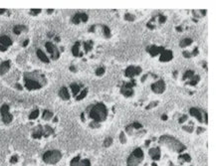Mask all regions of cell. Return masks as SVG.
I'll use <instances>...</instances> for the list:
<instances>
[{
  "label": "cell",
  "instance_id": "obj_1",
  "mask_svg": "<svg viewBox=\"0 0 216 166\" xmlns=\"http://www.w3.org/2000/svg\"><path fill=\"white\" fill-rule=\"evenodd\" d=\"M89 113H90V117L94 121H97L100 124V122L107 119L108 110H107V107L103 102H98L95 105H90Z\"/></svg>",
  "mask_w": 216,
  "mask_h": 166
},
{
  "label": "cell",
  "instance_id": "obj_2",
  "mask_svg": "<svg viewBox=\"0 0 216 166\" xmlns=\"http://www.w3.org/2000/svg\"><path fill=\"white\" fill-rule=\"evenodd\" d=\"M160 143L165 145L167 148H169L170 150L175 151L177 153L183 152L186 149V146L182 142H180L178 139H176L175 137L170 136V135H161L160 137Z\"/></svg>",
  "mask_w": 216,
  "mask_h": 166
},
{
  "label": "cell",
  "instance_id": "obj_3",
  "mask_svg": "<svg viewBox=\"0 0 216 166\" xmlns=\"http://www.w3.org/2000/svg\"><path fill=\"white\" fill-rule=\"evenodd\" d=\"M33 77L31 76V74H25L24 76V84L25 88L28 91H34V90H39L43 87V85L41 84V80L35 78V73L32 74Z\"/></svg>",
  "mask_w": 216,
  "mask_h": 166
},
{
  "label": "cell",
  "instance_id": "obj_4",
  "mask_svg": "<svg viewBox=\"0 0 216 166\" xmlns=\"http://www.w3.org/2000/svg\"><path fill=\"white\" fill-rule=\"evenodd\" d=\"M144 151L141 148L138 147L130 153V155L127 157V166H138L144 160Z\"/></svg>",
  "mask_w": 216,
  "mask_h": 166
},
{
  "label": "cell",
  "instance_id": "obj_5",
  "mask_svg": "<svg viewBox=\"0 0 216 166\" xmlns=\"http://www.w3.org/2000/svg\"><path fill=\"white\" fill-rule=\"evenodd\" d=\"M42 159L47 164H56V163H58L62 159V153L61 151L57 149L48 150L43 154Z\"/></svg>",
  "mask_w": 216,
  "mask_h": 166
},
{
  "label": "cell",
  "instance_id": "obj_6",
  "mask_svg": "<svg viewBox=\"0 0 216 166\" xmlns=\"http://www.w3.org/2000/svg\"><path fill=\"white\" fill-rule=\"evenodd\" d=\"M135 80H133L132 82H129V83H124L121 88V93L123 94L124 97H127V98H130V97H132L133 94V88L135 87Z\"/></svg>",
  "mask_w": 216,
  "mask_h": 166
},
{
  "label": "cell",
  "instance_id": "obj_7",
  "mask_svg": "<svg viewBox=\"0 0 216 166\" xmlns=\"http://www.w3.org/2000/svg\"><path fill=\"white\" fill-rule=\"evenodd\" d=\"M45 47H46L48 53H50L51 58H52L53 60H57L59 57H60V52L58 51V48H57L53 43L47 42L46 44H45Z\"/></svg>",
  "mask_w": 216,
  "mask_h": 166
},
{
  "label": "cell",
  "instance_id": "obj_8",
  "mask_svg": "<svg viewBox=\"0 0 216 166\" xmlns=\"http://www.w3.org/2000/svg\"><path fill=\"white\" fill-rule=\"evenodd\" d=\"M141 73V68L138 67V66H130V67H127L126 69V71H124V75H126V77L130 78V79L135 76H138Z\"/></svg>",
  "mask_w": 216,
  "mask_h": 166
},
{
  "label": "cell",
  "instance_id": "obj_9",
  "mask_svg": "<svg viewBox=\"0 0 216 166\" xmlns=\"http://www.w3.org/2000/svg\"><path fill=\"white\" fill-rule=\"evenodd\" d=\"M152 88V91L155 94H163L164 91H165V83H164L163 80H160V81L153 83V84L150 86Z\"/></svg>",
  "mask_w": 216,
  "mask_h": 166
},
{
  "label": "cell",
  "instance_id": "obj_10",
  "mask_svg": "<svg viewBox=\"0 0 216 166\" xmlns=\"http://www.w3.org/2000/svg\"><path fill=\"white\" fill-rule=\"evenodd\" d=\"M70 166H91V162L89 159H82L81 156L78 155L71 160Z\"/></svg>",
  "mask_w": 216,
  "mask_h": 166
},
{
  "label": "cell",
  "instance_id": "obj_11",
  "mask_svg": "<svg viewBox=\"0 0 216 166\" xmlns=\"http://www.w3.org/2000/svg\"><path fill=\"white\" fill-rule=\"evenodd\" d=\"M165 50L163 47H161V46H155V45H152V46H149V47L146 48V51L149 53V55L152 57H155L157 56L158 54H161L163 52V51Z\"/></svg>",
  "mask_w": 216,
  "mask_h": 166
},
{
  "label": "cell",
  "instance_id": "obj_12",
  "mask_svg": "<svg viewBox=\"0 0 216 166\" xmlns=\"http://www.w3.org/2000/svg\"><path fill=\"white\" fill-rule=\"evenodd\" d=\"M88 15L86 13H77L73 16L72 18V22L74 24H79L80 22H87L88 21Z\"/></svg>",
  "mask_w": 216,
  "mask_h": 166
},
{
  "label": "cell",
  "instance_id": "obj_13",
  "mask_svg": "<svg viewBox=\"0 0 216 166\" xmlns=\"http://www.w3.org/2000/svg\"><path fill=\"white\" fill-rule=\"evenodd\" d=\"M149 154L150 156V158L152 160H154V161H157V160L160 159V147H153V148H150L149 151Z\"/></svg>",
  "mask_w": 216,
  "mask_h": 166
},
{
  "label": "cell",
  "instance_id": "obj_14",
  "mask_svg": "<svg viewBox=\"0 0 216 166\" xmlns=\"http://www.w3.org/2000/svg\"><path fill=\"white\" fill-rule=\"evenodd\" d=\"M173 58V54L171 50H164L163 53L160 54V62H169L170 60H172Z\"/></svg>",
  "mask_w": 216,
  "mask_h": 166
},
{
  "label": "cell",
  "instance_id": "obj_15",
  "mask_svg": "<svg viewBox=\"0 0 216 166\" xmlns=\"http://www.w3.org/2000/svg\"><path fill=\"white\" fill-rule=\"evenodd\" d=\"M189 113L191 114L192 116H194L195 118L198 119V121L199 122H203V118H202V113H201V111L198 110V108L196 107H191L189 110Z\"/></svg>",
  "mask_w": 216,
  "mask_h": 166
},
{
  "label": "cell",
  "instance_id": "obj_16",
  "mask_svg": "<svg viewBox=\"0 0 216 166\" xmlns=\"http://www.w3.org/2000/svg\"><path fill=\"white\" fill-rule=\"evenodd\" d=\"M10 67H11V62L10 61L2 62L1 64H0V75L1 76L5 75V74L10 70Z\"/></svg>",
  "mask_w": 216,
  "mask_h": 166
},
{
  "label": "cell",
  "instance_id": "obj_17",
  "mask_svg": "<svg viewBox=\"0 0 216 166\" xmlns=\"http://www.w3.org/2000/svg\"><path fill=\"white\" fill-rule=\"evenodd\" d=\"M43 136V127L42 125H38L33 129L32 132V137L35 139H40Z\"/></svg>",
  "mask_w": 216,
  "mask_h": 166
},
{
  "label": "cell",
  "instance_id": "obj_18",
  "mask_svg": "<svg viewBox=\"0 0 216 166\" xmlns=\"http://www.w3.org/2000/svg\"><path fill=\"white\" fill-rule=\"evenodd\" d=\"M59 97L62 99H64V101H68V99H70V94H69V91H68V88H61L60 90H59Z\"/></svg>",
  "mask_w": 216,
  "mask_h": 166
},
{
  "label": "cell",
  "instance_id": "obj_19",
  "mask_svg": "<svg viewBox=\"0 0 216 166\" xmlns=\"http://www.w3.org/2000/svg\"><path fill=\"white\" fill-rule=\"evenodd\" d=\"M0 45L4 46V47L8 48L9 46L12 45V40H11L9 37L6 35H3L0 37Z\"/></svg>",
  "mask_w": 216,
  "mask_h": 166
},
{
  "label": "cell",
  "instance_id": "obj_20",
  "mask_svg": "<svg viewBox=\"0 0 216 166\" xmlns=\"http://www.w3.org/2000/svg\"><path fill=\"white\" fill-rule=\"evenodd\" d=\"M72 54L75 57H81L83 55L80 53V42H76V44L72 47Z\"/></svg>",
  "mask_w": 216,
  "mask_h": 166
},
{
  "label": "cell",
  "instance_id": "obj_21",
  "mask_svg": "<svg viewBox=\"0 0 216 166\" xmlns=\"http://www.w3.org/2000/svg\"><path fill=\"white\" fill-rule=\"evenodd\" d=\"M37 57H38L39 59L41 60L42 62H44V63H49L50 62V60L48 59V57L46 56V54H45L43 51L42 50H37Z\"/></svg>",
  "mask_w": 216,
  "mask_h": 166
},
{
  "label": "cell",
  "instance_id": "obj_22",
  "mask_svg": "<svg viewBox=\"0 0 216 166\" xmlns=\"http://www.w3.org/2000/svg\"><path fill=\"white\" fill-rule=\"evenodd\" d=\"M70 88H71V91H72V93H73V96L76 98V97L79 94V93H80V86L77 85L76 83H73V84H71Z\"/></svg>",
  "mask_w": 216,
  "mask_h": 166
},
{
  "label": "cell",
  "instance_id": "obj_23",
  "mask_svg": "<svg viewBox=\"0 0 216 166\" xmlns=\"http://www.w3.org/2000/svg\"><path fill=\"white\" fill-rule=\"evenodd\" d=\"M12 121H13V116L11 113H5L2 116V121H3L5 124H9Z\"/></svg>",
  "mask_w": 216,
  "mask_h": 166
},
{
  "label": "cell",
  "instance_id": "obj_24",
  "mask_svg": "<svg viewBox=\"0 0 216 166\" xmlns=\"http://www.w3.org/2000/svg\"><path fill=\"white\" fill-rule=\"evenodd\" d=\"M53 113L52 111H50V110H44L43 111V114H42V118L44 119V121H50V119H52V117H53Z\"/></svg>",
  "mask_w": 216,
  "mask_h": 166
},
{
  "label": "cell",
  "instance_id": "obj_25",
  "mask_svg": "<svg viewBox=\"0 0 216 166\" xmlns=\"http://www.w3.org/2000/svg\"><path fill=\"white\" fill-rule=\"evenodd\" d=\"M25 30H26V27H25L24 25H16V26L13 28V32H14V34H16V35H20V33L23 32Z\"/></svg>",
  "mask_w": 216,
  "mask_h": 166
},
{
  "label": "cell",
  "instance_id": "obj_26",
  "mask_svg": "<svg viewBox=\"0 0 216 166\" xmlns=\"http://www.w3.org/2000/svg\"><path fill=\"white\" fill-rule=\"evenodd\" d=\"M52 133H53V128L50 127L49 125H45V127H43V136L48 137V136H50Z\"/></svg>",
  "mask_w": 216,
  "mask_h": 166
},
{
  "label": "cell",
  "instance_id": "obj_27",
  "mask_svg": "<svg viewBox=\"0 0 216 166\" xmlns=\"http://www.w3.org/2000/svg\"><path fill=\"white\" fill-rule=\"evenodd\" d=\"M191 43H192V39L185 38V39H183L182 41L179 43V46H180L181 48H185V47H187V46L191 45Z\"/></svg>",
  "mask_w": 216,
  "mask_h": 166
},
{
  "label": "cell",
  "instance_id": "obj_28",
  "mask_svg": "<svg viewBox=\"0 0 216 166\" xmlns=\"http://www.w3.org/2000/svg\"><path fill=\"white\" fill-rule=\"evenodd\" d=\"M194 75H195V73L193 72L192 70H188V71H186V72L184 73V75L182 77V80H183V81H185V80H187V79H192Z\"/></svg>",
  "mask_w": 216,
  "mask_h": 166
},
{
  "label": "cell",
  "instance_id": "obj_29",
  "mask_svg": "<svg viewBox=\"0 0 216 166\" xmlns=\"http://www.w3.org/2000/svg\"><path fill=\"white\" fill-rule=\"evenodd\" d=\"M199 80H200V77L198 76V75H194L193 76V78L190 80L189 82H187L186 84H188L190 86H196L197 85V83L199 82Z\"/></svg>",
  "mask_w": 216,
  "mask_h": 166
},
{
  "label": "cell",
  "instance_id": "obj_30",
  "mask_svg": "<svg viewBox=\"0 0 216 166\" xmlns=\"http://www.w3.org/2000/svg\"><path fill=\"white\" fill-rule=\"evenodd\" d=\"M87 94H88V88H84V90L81 91V94H79L78 96L76 97V99L77 101H82L84 98H86Z\"/></svg>",
  "mask_w": 216,
  "mask_h": 166
},
{
  "label": "cell",
  "instance_id": "obj_31",
  "mask_svg": "<svg viewBox=\"0 0 216 166\" xmlns=\"http://www.w3.org/2000/svg\"><path fill=\"white\" fill-rule=\"evenodd\" d=\"M178 160H183L184 162H190L191 161V157H190L189 154H180L179 156H178Z\"/></svg>",
  "mask_w": 216,
  "mask_h": 166
},
{
  "label": "cell",
  "instance_id": "obj_32",
  "mask_svg": "<svg viewBox=\"0 0 216 166\" xmlns=\"http://www.w3.org/2000/svg\"><path fill=\"white\" fill-rule=\"evenodd\" d=\"M93 41H89V42H86L84 43V49H85V52L88 53L90 52L91 50L93 49Z\"/></svg>",
  "mask_w": 216,
  "mask_h": 166
},
{
  "label": "cell",
  "instance_id": "obj_33",
  "mask_svg": "<svg viewBox=\"0 0 216 166\" xmlns=\"http://www.w3.org/2000/svg\"><path fill=\"white\" fill-rule=\"evenodd\" d=\"M103 32H104V35L106 38H110L111 37V30H110V28L106 26V25H104L103 26Z\"/></svg>",
  "mask_w": 216,
  "mask_h": 166
},
{
  "label": "cell",
  "instance_id": "obj_34",
  "mask_svg": "<svg viewBox=\"0 0 216 166\" xmlns=\"http://www.w3.org/2000/svg\"><path fill=\"white\" fill-rule=\"evenodd\" d=\"M9 113V107H8L7 105H3L0 108V113H1V116H3L5 113Z\"/></svg>",
  "mask_w": 216,
  "mask_h": 166
},
{
  "label": "cell",
  "instance_id": "obj_35",
  "mask_svg": "<svg viewBox=\"0 0 216 166\" xmlns=\"http://www.w3.org/2000/svg\"><path fill=\"white\" fill-rule=\"evenodd\" d=\"M105 72H106V69H105L104 67H99L98 69L96 70V76H103Z\"/></svg>",
  "mask_w": 216,
  "mask_h": 166
},
{
  "label": "cell",
  "instance_id": "obj_36",
  "mask_svg": "<svg viewBox=\"0 0 216 166\" xmlns=\"http://www.w3.org/2000/svg\"><path fill=\"white\" fill-rule=\"evenodd\" d=\"M113 144V138L112 137H107L104 141V146L105 147H110Z\"/></svg>",
  "mask_w": 216,
  "mask_h": 166
},
{
  "label": "cell",
  "instance_id": "obj_37",
  "mask_svg": "<svg viewBox=\"0 0 216 166\" xmlns=\"http://www.w3.org/2000/svg\"><path fill=\"white\" fill-rule=\"evenodd\" d=\"M38 116H39V110H35L30 113L29 119H36Z\"/></svg>",
  "mask_w": 216,
  "mask_h": 166
},
{
  "label": "cell",
  "instance_id": "obj_38",
  "mask_svg": "<svg viewBox=\"0 0 216 166\" xmlns=\"http://www.w3.org/2000/svg\"><path fill=\"white\" fill-rule=\"evenodd\" d=\"M124 19H126L127 21H135V15H133L132 13H126L124 14Z\"/></svg>",
  "mask_w": 216,
  "mask_h": 166
},
{
  "label": "cell",
  "instance_id": "obj_39",
  "mask_svg": "<svg viewBox=\"0 0 216 166\" xmlns=\"http://www.w3.org/2000/svg\"><path fill=\"white\" fill-rule=\"evenodd\" d=\"M120 141H121V143H123V144H124L127 142L126 134L124 133V131H122V132L120 133Z\"/></svg>",
  "mask_w": 216,
  "mask_h": 166
},
{
  "label": "cell",
  "instance_id": "obj_40",
  "mask_svg": "<svg viewBox=\"0 0 216 166\" xmlns=\"http://www.w3.org/2000/svg\"><path fill=\"white\" fill-rule=\"evenodd\" d=\"M132 125H133V129H140V128L143 127V125H141V124H140V122H138V121H135Z\"/></svg>",
  "mask_w": 216,
  "mask_h": 166
},
{
  "label": "cell",
  "instance_id": "obj_41",
  "mask_svg": "<svg viewBox=\"0 0 216 166\" xmlns=\"http://www.w3.org/2000/svg\"><path fill=\"white\" fill-rule=\"evenodd\" d=\"M126 131L130 134V135H132V134L133 133V125L132 124L127 125V127H126Z\"/></svg>",
  "mask_w": 216,
  "mask_h": 166
},
{
  "label": "cell",
  "instance_id": "obj_42",
  "mask_svg": "<svg viewBox=\"0 0 216 166\" xmlns=\"http://www.w3.org/2000/svg\"><path fill=\"white\" fill-rule=\"evenodd\" d=\"M187 118H188V116H187L186 114H183V116H181L179 117V119H178V122H179V124H183L184 121H187Z\"/></svg>",
  "mask_w": 216,
  "mask_h": 166
},
{
  "label": "cell",
  "instance_id": "obj_43",
  "mask_svg": "<svg viewBox=\"0 0 216 166\" xmlns=\"http://www.w3.org/2000/svg\"><path fill=\"white\" fill-rule=\"evenodd\" d=\"M158 105V102H156V101H155V102H152L149 105H147V107H146V110H150V108H152V107H156V105Z\"/></svg>",
  "mask_w": 216,
  "mask_h": 166
},
{
  "label": "cell",
  "instance_id": "obj_44",
  "mask_svg": "<svg viewBox=\"0 0 216 166\" xmlns=\"http://www.w3.org/2000/svg\"><path fill=\"white\" fill-rule=\"evenodd\" d=\"M100 127H101V124L97 121H92L90 124V127H92V128H99Z\"/></svg>",
  "mask_w": 216,
  "mask_h": 166
},
{
  "label": "cell",
  "instance_id": "obj_45",
  "mask_svg": "<svg viewBox=\"0 0 216 166\" xmlns=\"http://www.w3.org/2000/svg\"><path fill=\"white\" fill-rule=\"evenodd\" d=\"M158 18H160V24H163V23L166 21V17L163 15V14H160V15H158Z\"/></svg>",
  "mask_w": 216,
  "mask_h": 166
},
{
  "label": "cell",
  "instance_id": "obj_46",
  "mask_svg": "<svg viewBox=\"0 0 216 166\" xmlns=\"http://www.w3.org/2000/svg\"><path fill=\"white\" fill-rule=\"evenodd\" d=\"M182 129H183V130H185V131H187V132L191 133L192 131L194 130V128H193V127H182Z\"/></svg>",
  "mask_w": 216,
  "mask_h": 166
},
{
  "label": "cell",
  "instance_id": "obj_47",
  "mask_svg": "<svg viewBox=\"0 0 216 166\" xmlns=\"http://www.w3.org/2000/svg\"><path fill=\"white\" fill-rule=\"evenodd\" d=\"M40 12H41V9H32V10H31L30 14H31V15H33V16H35V15H38Z\"/></svg>",
  "mask_w": 216,
  "mask_h": 166
},
{
  "label": "cell",
  "instance_id": "obj_48",
  "mask_svg": "<svg viewBox=\"0 0 216 166\" xmlns=\"http://www.w3.org/2000/svg\"><path fill=\"white\" fill-rule=\"evenodd\" d=\"M18 161V156L17 155H13L12 157L10 158V162L11 163H13V164H15V163Z\"/></svg>",
  "mask_w": 216,
  "mask_h": 166
},
{
  "label": "cell",
  "instance_id": "obj_49",
  "mask_svg": "<svg viewBox=\"0 0 216 166\" xmlns=\"http://www.w3.org/2000/svg\"><path fill=\"white\" fill-rule=\"evenodd\" d=\"M182 55L183 57H185V58L187 59H189V58H191V53H189V52H186V51H183V53H182Z\"/></svg>",
  "mask_w": 216,
  "mask_h": 166
},
{
  "label": "cell",
  "instance_id": "obj_50",
  "mask_svg": "<svg viewBox=\"0 0 216 166\" xmlns=\"http://www.w3.org/2000/svg\"><path fill=\"white\" fill-rule=\"evenodd\" d=\"M198 55V48H194L193 52L191 53V56H197Z\"/></svg>",
  "mask_w": 216,
  "mask_h": 166
},
{
  "label": "cell",
  "instance_id": "obj_51",
  "mask_svg": "<svg viewBox=\"0 0 216 166\" xmlns=\"http://www.w3.org/2000/svg\"><path fill=\"white\" fill-rule=\"evenodd\" d=\"M204 131V128H202V127H197V131H196V132H197V134H200V133H202Z\"/></svg>",
  "mask_w": 216,
  "mask_h": 166
},
{
  "label": "cell",
  "instance_id": "obj_52",
  "mask_svg": "<svg viewBox=\"0 0 216 166\" xmlns=\"http://www.w3.org/2000/svg\"><path fill=\"white\" fill-rule=\"evenodd\" d=\"M7 50V48L6 47H4V46H2V45H0V51L1 52H5V51Z\"/></svg>",
  "mask_w": 216,
  "mask_h": 166
},
{
  "label": "cell",
  "instance_id": "obj_53",
  "mask_svg": "<svg viewBox=\"0 0 216 166\" xmlns=\"http://www.w3.org/2000/svg\"><path fill=\"white\" fill-rule=\"evenodd\" d=\"M160 118L163 119V121H167V116H166V114H163Z\"/></svg>",
  "mask_w": 216,
  "mask_h": 166
},
{
  "label": "cell",
  "instance_id": "obj_54",
  "mask_svg": "<svg viewBox=\"0 0 216 166\" xmlns=\"http://www.w3.org/2000/svg\"><path fill=\"white\" fill-rule=\"evenodd\" d=\"M70 70L72 71V72H77V69H76L75 67H74V66H71V67H70Z\"/></svg>",
  "mask_w": 216,
  "mask_h": 166
},
{
  "label": "cell",
  "instance_id": "obj_55",
  "mask_svg": "<svg viewBox=\"0 0 216 166\" xmlns=\"http://www.w3.org/2000/svg\"><path fill=\"white\" fill-rule=\"evenodd\" d=\"M28 43H29V40H25L24 43H23V47H26V46L28 45Z\"/></svg>",
  "mask_w": 216,
  "mask_h": 166
},
{
  "label": "cell",
  "instance_id": "obj_56",
  "mask_svg": "<svg viewBox=\"0 0 216 166\" xmlns=\"http://www.w3.org/2000/svg\"><path fill=\"white\" fill-rule=\"evenodd\" d=\"M15 87H16V88H18V90H20V91H22V87H21V86H20V85H19V84H17V85L15 86Z\"/></svg>",
  "mask_w": 216,
  "mask_h": 166
},
{
  "label": "cell",
  "instance_id": "obj_57",
  "mask_svg": "<svg viewBox=\"0 0 216 166\" xmlns=\"http://www.w3.org/2000/svg\"><path fill=\"white\" fill-rule=\"evenodd\" d=\"M204 122H205V124H207V113H204Z\"/></svg>",
  "mask_w": 216,
  "mask_h": 166
},
{
  "label": "cell",
  "instance_id": "obj_58",
  "mask_svg": "<svg viewBox=\"0 0 216 166\" xmlns=\"http://www.w3.org/2000/svg\"><path fill=\"white\" fill-rule=\"evenodd\" d=\"M146 78H147V75H144V76L143 77V78H141V82L144 83V81H146Z\"/></svg>",
  "mask_w": 216,
  "mask_h": 166
},
{
  "label": "cell",
  "instance_id": "obj_59",
  "mask_svg": "<svg viewBox=\"0 0 216 166\" xmlns=\"http://www.w3.org/2000/svg\"><path fill=\"white\" fill-rule=\"evenodd\" d=\"M176 30L179 31V32H181V31H182V28H181L180 26H178V27H176Z\"/></svg>",
  "mask_w": 216,
  "mask_h": 166
},
{
  "label": "cell",
  "instance_id": "obj_60",
  "mask_svg": "<svg viewBox=\"0 0 216 166\" xmlns=\"http://www.w3.org/2000/svg\"><path fill=\"white\" fill-rule=\"evenodd\" d=\"M81 118H82V121H85V116H84V113H82V116H81Z\"/></svg>",
  "mask_w": 216,
  "mask_h": 166
},
{
  "label": "cell",
  "instance_id": "obj_61",
  "mask_svg": "<svg viewBox=\"0 0 216 166\" xmlns=\"http://www.w3.org/2000/svg\"><path fill=\"white\" fill-rule=\"evenodd\" d=\"M5 11H6L5 9H0V14H3V13L5 12Z\"/></svg>",
  "mask_w": 216,
  "mask_h": 166
},
{
  "label": "cell",
  "instance_id": "obj_62",
  "mask_svg": "<svg viewBox=\"0 0 216 166\" xmlns=\"http://www.w3.org/2000/svg\"><path fill=\"white\" fill-rule=\"evenodd\" d=\"M149 143H150V140H147V141H146V145L147 146V145H149Z\"/></svg>",
  "mask_w": 216,
  "mask_h": 166
},
{
  "label": "cell",
  "instance_id": "obj_63",
  "mask_svg": "<svg viewBox=\"0 0 216 166\" xmlns=\"http://www.w3.org/2000/svg\"><path fill=\"white\" fill-rule=\"evenodd\" d=\"M52 12H53V10H51V9L48 10V13H52Z\"/></svg>",
  "mask_w": 216,
  "mask_h": 166
},
{
  "label": "cell",
  "instance_id": "obj_64",
  "mask_svg": "<svg viewBox=\"0 0 216 166\" xmlns=\"http://www.w3.org/2000/svg\"><path fill=\"white\" fill-rule=\"evenodd\" d=\"M152 165V166H157V165H156V163H154V162H153Z\"/></svg>",
  "mask_w": 216,
  "mask_h": 166
}]
</instances>
